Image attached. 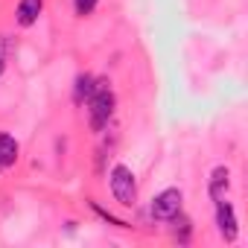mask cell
<instances>
[{
	"mask_svg": "<svg viewBox=\"0 0 248 248\" xmlns=\"http://www.w3.org/2000/svg\"><path fill=\"white\" fill-rule=\"evenodd\" d=\"M93 85H96V79L91 76V73H82L79 79H76V102H82V99H88L91 93H93Z\"/></svg>",
	"mask_w": 248,
	"mask_h": 248,
	"instance_id": "8",
	"label": "cell"
},
{
	"mask_svg": "<svg viewBox=\"0 0 248 248\" xmlns=\"http://www.w3.org/2000/svg\"><path fill=\"white\" fill-rule=\"evenodd\" d=\"M73 6H76V15H82V18H85V15H91V12L96 9V0H76Z\"/></svg>",
	"mask_w": 248,
	"mask_h": 248,
	"instance_id": "9",
	"label": "cell"
},
{
	"mask_svg": "<svg viewBox=\"0 0 248 248\" xmlns=\"http://www.w3.org/2000/svg\"><path fill=\"white\" fill-rule=\"evenodd\" d=\"M18 161V143L12 135L0 132V167H12Z\"/></svg>",
	"mask_w": 248,
	"mask_h": 248,
	"instance_id": "7",
	"label": "cell"
},
{
	"mask_svg": "<svg viewBox=\"0 0 248 248\" xmlns=\"http://www.w3.org/2000/svg\"><path fill=\"white\" fill-rule=\"evenodd\" d=\"M41 6H44V0H21L18 3V24L21 27H32L41 15Z\"/></svg>",
	"mask_w": 248,
	"mask_h": 248,
	"instance_id": "5",
	"label": "cell"
},
{
	"mask_svg": "<svg viewBox=\"0 0 248 248\" xmlns=\"http://www.w3.org/2000/svg\"><path fill=\"white\" fill-rule=\"evenodd\" d=\"M111 193H114V199L123 207H135V202H138V181H135V172L126 164H117L111 170Z\"/></svg>",
	"mask_w": 248,
	"mask_h": 248,
	"instance_id": "2",
	"label": "cell"
},
{
	"mask_svg": "<svg viewBox=\"0 0 248 248\" xmlns=\"http://www.w3.org/2000/svg\"><path fill=\"white\" fill-rule=\"evenodd\" d=\"M149 210H152V216H155V219H161V222L175 219V216L181 213V190H175V187H172V190L158 193Z\"/></svg>",
	"mask_w": 248,
	"mask_h": 248,
	"instance_id": "3",
	"label": "cell"
},
{
	"mask_svg": "<svg viewBox=\"0 0 248 248\" xmlns=\"http://www.w3.org/2000/svg\"><path fill=\"white\" fill-rule=\"evenodd\" d=\"M0 76H3V56H0Z\"/></svg>",
	"mask_w": 248,
	"mask_h": 248,
	"instance_id": "10",
	"label": "cell"
},
{
	"mask_svg": "<svg viewBox=\"0 0 248 248\" xmlns=\"http://www.w3.org/2000/svg\"><path fill=\"white\" fill-rule=\"evenodd\" d=\"M0 170H3V167H0Z\"/></svg>",
	"mask_w": 248,
	"mask_h": 248,
	"instance_id": "11",
	"label": "cell"
},
{
	"mask_svg": "<svg viewBox=\"0 0 248 248\" xmlns=\"http://www.w3.org/2000/svg\"><path fill=\"white\" fill-rule=\"evenodd\" d=\"M231 178V172L225 170V167H216L213 170V175H210V199L213 202H219V199H225V193H228V181Z\"/></svg>",
	"mask_w": 248,
	"mask_h": 248,
	"instance_id": "6",
	"label": "cell"
},
{
	"mask_svg": "<svg viewBox=\"0 0 248 248\" xmlns=\"http://www.w3.org/2000/svg\"><path fill=\"white\" fill-rule=\"evenodd\" d=\"M88 114H91V129L93 132H102L108 126V120L114 114V91L108 88V82H96L93 85V93L88 96Z\"/></svg>",
	"mask_w": 248,
	"mask_h": 248,
	"instance_id": "1",
	"label": "cell"
},
{
	"mask_svg": "<svg viewBox=\"0 0 248 248\" xmlns=\"http://www.w3.org/2000/svg\"><path fill=\"white\" fill-rule=\"evenodd\" d=\"M216 225H219V233H222L228 242L236 239V216H233V207H231L225 199L216 202Z\"/></svg>",
	"mask_w": 248,
	"mask_h": 248,
	"instance_id": "4",
	"label": "cell"
}]
</instances>
